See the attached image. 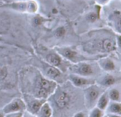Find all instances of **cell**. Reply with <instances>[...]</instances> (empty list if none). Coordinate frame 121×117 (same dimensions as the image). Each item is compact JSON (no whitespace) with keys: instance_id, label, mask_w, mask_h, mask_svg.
<instances>
[{"instance_id":"cell-19","label":"cell","mask_w":121,"mask_h":117,"mask_svg":"<svg viewBox=\"0 0 121 117\" xmlns=\"http://www.w3.org/2000/svg\"><path fill=\"white\" fill-rule=\"evenodd\" d=\"M65 32H66V31L64 27H60L56 30L55 33L58 37H62L65 34Z\"/></svg>"},{"instance_id":"cell-17","label":"cell","mask_w":121,"mask_h":117,"mask_svg":"<svg viewBox=\"0 0 121 117\" xmlns=\"http://www.w3.org/2000/svg\"><path fill=\"white\" fill-rule=\"evenodd\" d=\"M115 46L116 45L114 41L109 38L105 39L102 43V47L104 50L106 51H112L113 50H114Z\"/></svg>"},{"instance_id":"cell-11","label":"cell","mask_w":121,"mask_h":117,"mask_svg":"<svg viewBox=\"0 0 121 117\" xmlns=\"http://www.w3.org/2000/svg\"><path fill=\"white\" fill-rule=\"evenodd\" d=\"M105 114H121V102L110 101L106 109L105 110Z\"/></svg>"},{"instance_id":"cell-2","label":"cell","mask_w":121,"mask_h":117,"mask_svg":"<svg viewBox=\"0 0 121 117\" xmlns=\"http://www.w3.org/2000/svg\"><path fill=\"white\" fill-rule=\"evenodd\" d=\"M103 88L100 87L96 84H93L86 88H84V101L86 107L90 110L93 107H96L97 100L99 99L102 92Z\"/></svg>"},{"instance_id":"cell-29","label":"cell","mask_w":121,"mask_h":117,"mask_svg":"<svg viewBox=\"0 0 121 117\" xmlns=\"http://www.w3.org/2000/svg\"><path fill=\"white\" fill-rule=\"evenodd\" d=\"M102 1H105V0H102Z\"/></svg>"},{"instance_id":"cell-26","label":"cell","mask_w":121,"mask_h":117,"mask_svg":"<svg viewBox=\"0 0 121 117\" xmlns=\"http://www.w3.org/2000/svg\"><path fill=\"white\" fill-rule=\"evenodd\" d=\"M23 117H35V116H34V115H32V114H30V113H28V114H23Z\"/></svg>"},{"instance_id":"cell-9","label":"cell","mask_w":121,"mask_h":117,"mask_svg":"<svg viewBox=\"0 0 121 117\" xmlns=\"http://www.w3.org/2000/svg\"><path fill=\"white\" fill-rule=\"evenodd\" d=\"M62 76L61 71L56 67L50 65L46 68L45 70V77L49 80L56 82L57 79H60Z\"/></svg>"},{"instance_id":"cell-5","label":"cell","mask_w":121,"mask_h":117,"mask_svg":"<svg viewBox=\"0 0 121 117\" xmlns=\"http://www.w3.org/2000/svg\"><path fill=\"white\" fill-rule=\"evenodd\" d=\"M69 80L72 82V84L78 88H86L93 84H95V82L88 77L80 76L76 74H70L69 76Z\"/></svg>"},{"instance_id":"cell-15","label":"cell","mask_w":121,"mask_h":117,"mask_svg":"<svg viewBox=\"0 0 121 117\" xmlns=\"http://www.w3.org/2000/svg\"><path fill=\"white\" fill-rule=\"evenodd\" d=\"M59 53L63 57L70 60H74L77 57V53L69 48H62L59 49Z\"/></svg>"},{"instance_id":"cell-18","label":"cell","mask_w":121,"mask_h":117,"mask_svg":"<svg viewBox=\"0 0 121 117\" xmlns=\"http://www.w3.org/2000/svg\"><path fill=\"white\" fill-rule=\"evenodd\" d=\"M105 115V112L99 109L96 107H93L90 109V112L87 117H103Z\"/></svg>"},{"instance_id":"cell-27","label":"cell","mask_w":121,"mask_h":117,"mask_svg":"<svg viewBox=\"0 0 121 117\" xmlns=\"http://www.w3.org/2000/svg\"><path fill=\"white\" fill-rule=\"evenodd\" d=\"M0 117H5V114L3 113L1 110H0Z\"/></svg>"},{"instance_id":"cell-16","label":"cell","mask_w":121,"mask_h":117,"mask_svg":"<svg viewBox=\"0 0 121 117\" xmlns=\"http://www.w3.org/2000/svg\"><path fill=\"white\" fill-rule=\"evenodd\" d=\"M110 101L121 102V92L120 90L116 87L110 88L108 92H106Z\"/></svg>"},{"instance_id":"cell-13","label":"cell","mask_w":121,"mask_h":117,"mask_svg":"<svg viewBox=\"0 0 121 117\" xmlns=\"http://www.w3.org/2000/svg\"><path fill=\"white\" fill-rule=\"evenodd\" d=\"M99 64L100 67L106 72L113 71L116 68L113 61H112L111 59H102L100 60Z\"/></svg>"},{"instance_id":"cell-20","label":"cell","mask_w":121,"mask_h":117,"mask_svg":"<svg viewBox=\"0 0 121 117\" xmlns=\"http://www.w3.org/2000/svg\"><path fill=\"white\" fill-rule=\"evenodd\" d=\"M97 18V15L95 13H90L87 16V19L89 22H94Z\"/></svg>"},{"instance_id":"cell-4","label":"cell","mask_w":121,"mask_h":117,"mask_svg":"<svg viewBox=\"0 0 121 117\" xmlns=\"http://www.w3.org/2000/svg\"><path fill=\"white\" fill-rule=\"evenodd\" d=\"M46 101H47L46 99H43L29 95L28 97H26V101L24 100L26 107V111H27L30 114L35 116L38 112V111L41 107V106Z\"/></svg>"},{"instance_id":"cell-10","label":"cell","mask_w":121,"mask_h":117,"mask_svg":"<svg viewBox=\"0 0 121 117\" xmlns=\"http://www.w3.org/2000/svg\"><path fill=\"white\" fill-rule=\"evenodd\" d=\"M35 116L36 117H52V108L50 103L47 101L44 102Z\"/></svg>"},{"instance_id":"cell-24","label":"cell","mask_w":121,"mask_h":117,"mask_svg":"<svg viewBox=\"0 0 121 117\" xmlns=\"http://www.w3.org/2000/svg\"><path fill=\"white\" fill-rule=\"evenodd\" d=\"M108 117H121L120 114H106Z\"/></svg>"},{"instance_id":"cell-28","label":"cell","mask_w":121,"mask_h":117,"mask_svg":"<svg viewBox=\"0 0 121 117\" xmlns=\"http://www.w3.org/2000/svg\"><path fill=\"white\" fill-rule=\"evenodd\" d=\"M107 117V115H106V114H105V115H104V117Z\"/></svg>"},{"instance_id":"cell-12","label":"cell","mask_w":121,"mask_h":117,"mask_svg":"<svg viewBox=\"0 0 121 117\" xmlns=\"http://www.w3.org/2000/svg\"><path fill=\"white\" fill-rule=\"evenodd\" d=\"M109 102H110V99L108 98V96L107 93L106 92H103L101 94V96L99 97V99L97 100L96 107L105 112V110L106 109Z\"/></svg>"},{"instance_id":"cell-6","label":"cell","mask_w":121,"mask_h":117,"mask_svg":"<svg viewBox=\"0 0 121 117\" xmlns=\"http://www.w3.org/2000/svg\"><path fill=\"white\" fill-rule=\"evenodd\" d=\"M72 71L73 74L88 77L94 74V69L91 65L86 63H80L72 67Z\"/></svg>"},{"instance_id":"cell-8","label":"cell","mask_w":121,"mask_h":117,"mask_svg":"<svg viewBox=\"0 0 121 117\" xmlns=\"http://www.w3.org/2000/svg\"><path fill=\"white\" fill-rule=\"evenodd\" d=\"M117 82V80L116 77H114L111 75H106L104 76L100 77L98 79V81L96 83L97 85L99 86L101 88H109L110 87L115 85Z\"/></svg>"},{"instance_id":"cell-23","label":"cell","mask_w":121,"mask_h":117,"mask_svg":"<svg viewBox=\"0 0 121 117\" xmlns=\"http://www.w3.org/2000/svg\"><path fill=\"white\" fill-rule=\"evenodd\" d=\"M72 117H87V116L84 112L82 111V112H79L75 113Z\"/></svg>"},{"instance_id":"cell-14","label":"cell","mask_w":121,"mask_h":117,"mask_svg":"<svg viewBox=\"0 0 121 117\" xmlns=\"http://www.w3.org/2000/svg\"><path fill=\"white\" fill-rule=\"evenodd\" d=\"M46 60H47L48 63L50 64V65H52V66H54V67H56V68L59 67L61 65V63H62L61 58L58 55H57L55 53L48 54L47 55Z\"/></svg>"},{"instance_id":"cell-7","label":"cell","mask_w":121,"mask_h":117,"mask_svg":"<svg viewBox=\"0 0 121 117\" xmlns=\"http://www.w3.org/2000/svg\"><path fill=\"white\" fill-rule=\"evenodd\" d=\"M71 97L66 91H59L55 94V102L58 109H64L70 103Z\"/></svg>"},{"instance_id":"cell-3","label":"cell","mask_w":121,"mask_h":117,"mask_svg":"<svg viewBox=\"0 0 121 117\" xmlns=\"http://www.w3.org/2000/svg\"><path fill=\"white\" fill-rule=\"evenodd\" d=\"M26 110V107L24 100L20 98H16L11 101L6 105H5L1 111L4 114L17 113V112H24Z\"/></svg>"},{"instance_id":"cell-25","label":"cell","mask_w":121,"mask_h":117,"mask_svg":"<svg viewBox=\"0 0 121 117\" xmlns=\"http://www.w3.org/2000/svg\"><path fill=\"white\" fill-rule=\"evenodd\" d=\"M42 22V19L40 17H35V23L37 24H40Z\"/></svg>"},{"instance_id":"cell-22","label":"cell","mask_w":121,"mask_h":117,"mask_svg":"<svg viewBox=\"0 0 121 117\" xmlns=\"http://www.w3.org/2000/svg\"><path fill=\"white\" fill-rule=\"evenodd\" d=\"M23 112H17V113H11L5 114V117H23Z\"/></svg>"},{"instance_id":"cell-21","label":"cell","mask_w":121,"mask_h":117,"mask_svg":"<svg viewBox=\"0 0 121 117\" xmlns=\"http://www.w3.org/2000/svg\"><path fill=\"white\" fill-rule=\"evenodd\" d=\"M7 74L6 69L5 68L0 67V80H3L6 77Z\"/></svg>"},{"instance_id":"cell-1","label":"cell","mask_w":121,"mask_h":117,"mask_svg":"<svg viewBox=\"0 0 121 117\" xmlns=\"http://www.w3.org/2000/svg\"><path fill=\"white\" fill-rule=\"evenodd\" d=\"M57 82L48 79L45 77L37 78L35 85L33 96L37 98L46 99L49 98L57 90Z\"/></svg>"}]
</instances>
